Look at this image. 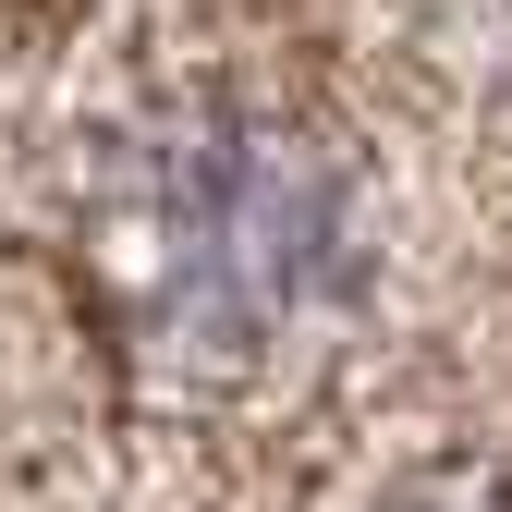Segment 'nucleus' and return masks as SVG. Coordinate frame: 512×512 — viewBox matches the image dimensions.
<instances>
[{"instance_id":"obj_1","label":"nucleus","mask_w":512,"mask_h":512,"mask_svg":"<svg viewBox=\"0 0 512 512\" xmlns=\"http://www.w3.org/2000/svg\"><path fill=\"white\" fill-rule=\"evenodd\" d=\"M500 0H74L0 220L98 330L147 500H488L512 427Z\"/></svg>"}]
</instances>
